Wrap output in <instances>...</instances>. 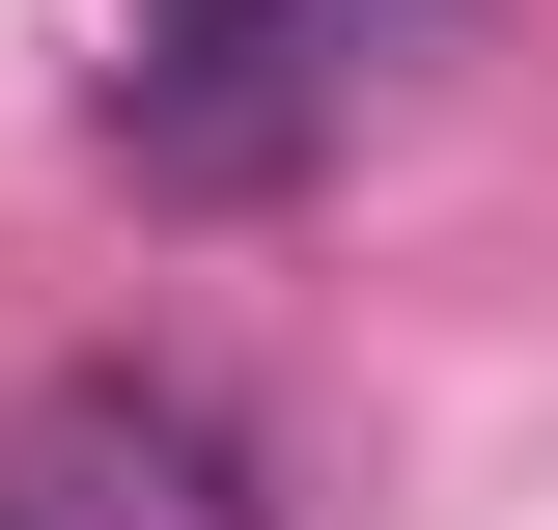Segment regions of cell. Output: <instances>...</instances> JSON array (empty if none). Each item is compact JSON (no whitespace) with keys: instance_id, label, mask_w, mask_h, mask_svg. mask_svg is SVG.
<instances>
[{"instance_id":"1","label":"cell","mask_w":558,"mask_h":530,"mask_svg":"<svg viewBox=\"0 0 558 530\" xmlns=\"http://www.w3.org/2000/svg\"><path fill=\"white\" fill-rule=\"evenodd\" d=\"M418 28H447V0H112L84 140H112L168 224H279L363 140V84H418Z\"/></svg>"},{"instance_id":"2","label":"cell","mask_w":558,"mask_h":530,"mask_svg":"<svg viewBox=\"0 0 558 530\" xmlns=\"http://www.w3.org/2000/svg\"><path fill=\"white\" fill-rule=\"evenodd\" d=\"M0 530H279V447L196 363H57L0 392Z\"/></svg>"}]
</instances>
